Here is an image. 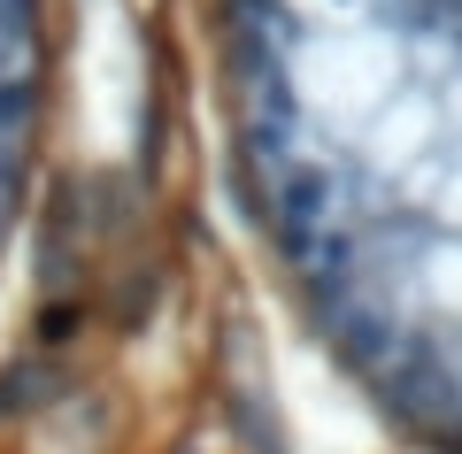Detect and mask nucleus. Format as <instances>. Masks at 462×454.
I'll use <instances>...</instances> for the list:
<instances>
[{"instance_id":"f257e3e1","label":"nucleus","mask_w":462,"mask_h":454,"mask_svg":"<svg viewBox=\"0 0 462 454\" xmlns=\"http://www.w3.org/2000/svg\"><path fill=\"white\" fill-rule=\"evenodd\" d=\"M231 216L409 454H462V0H178Z\"/></svg>"},{"instance_id":"f03ea898","label":"nucleus","mask_w":462,"mask_h":454,"mask_svg":"<svg viewBox=\"0 0 462 454\" xmlns=\"http://www.w3.org/2000/svg\"><path fill=\"white\" fill-rule=\"evenodd\" d=\"M62 0H0V285L23 255L62 100Z\"/></svg>"}]
</instances>
